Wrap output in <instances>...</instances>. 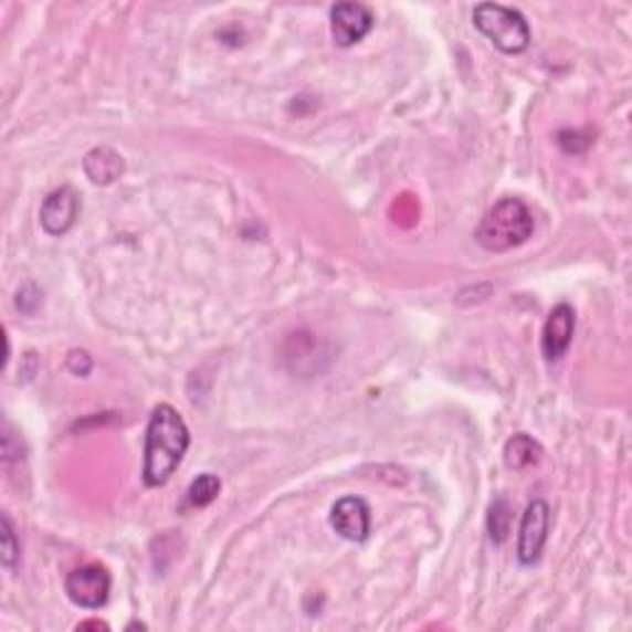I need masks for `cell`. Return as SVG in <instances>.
Segmentation results:
<instances>
[{
  "label": "cell",
  "instance_id": "7c38bea8",
  "mask_svg": "<svg viewBox=\"0 0 632 632\" xmlns=\"http://www.w3.org/2000/svg\"><path fill=\"white\" fill-rule=\"evenodd\" d=\"M509 526H512V504L504 497H499L489 507V516H487L489 539L494 544H504V541H507V536H509Z\"/></svg>",
  "mask_w": 632,
  "mask_h": 632
},
{
  "label": "cell",
  "instance_id": "8992f818",
  "mask_svg": "<svg viewBox=\"0 0 632 632\" xmlns=\"http://www.w3.org/2000/svg\"><path fill=\"white\" fill-rule=\"evenodd\" d=\"M82 200L75 193V188L62 186L57 191H52L45 200H42L40 208V225L48 235H65L70 233V228L77 223Z\"/></svg>",
  "mask_w": 632,
  "mask_h": 632
},
{
  "label": "cell",
  "instance_id": "8fae6325",
  "mask_svg": "<svg viewBox=\"0 0 632 632\" xmlns=\"http://www.w3.org/2000/svg\"><path fill=\"white\" fill-rule=\"evenodd\" d=\"M541 455H544V450L539 442L526 433L514 435L507 445H504V462H507L509 470H516V472L536 465V462L541 460Z\"/></svg>",
  "mask_w": 632,
  "mask_h": 632
},
{
  "label": "cell",
  "instance_id": "30bf717a",
  "mask_svg": "<svg viewBox=\"0 0 632 632\" xmlns=\"http://www.w3.org/2000/svg\"><path fill=\"white\" fill-rule=\"evenodd\" d=\"M84 173L92 183L109 186L124 173V158L109 146H99L84 156Z\"/></svg>",
  "mask_w": 632,
  "mask_h": 632
},
{
  "label": "cell",
  "instance_id": "52a82bcc",
  "mask_svg": "<svg viewBox=\"0 0 632 632\" xmlns=\"http://www.w3.org/2000/svg\"><path fill=\"white\" fill-rule=\"evenodd\" d=\"M331 35L336 45L351 48L356 42H361L373 30L376 18L371 8L364 3H336L331 8Z\"/></svg>",
  "mask_w": 632,
  "mask_h": 632
},
{
  "label": "cell",
  "instance_id": "3957f363",
  "mask_svg": "<svg viewBox=\"0 0 632 632\" xmlns=\"http://www.w3.org/2000/svg\"><path fill=\"white\" fill-rule=\"evenodd\" d=\"M474 28L492 40V45L502 50L504 55H519L531 42V30L524 13L509 6L499 3H480L472 13Z\"/></svg>",
  "mask_w": 632,
  "mask_h": 632
},
{
  "label": "cell",
  "instance_id": "5b68a950",
  "mask_svg": "<svg viewBox=\"0 0 632 632\" xmlns=\"http://www.w3.org/2000/svg\"><path fill=\"white\" fill-rule=\"evenodd\" d=\"M551 509L544 499H534L526 507L519 526V544H516V556L524 566H531L541 558V551L549 539Z\"/></svg>",
  "mask_w": 632,
  "mask_h": 632
},
{
  "label": "cell",
  "instance_id": "5bb4252c",
  "mask_svg": "<svg viewBox=\"0 0 632 632\" xmlns=\"http://www.w3.org/2000/svg\"><path fill=\"white\" fill-rule=\"evenodd\" d=\"M3 556H0V561H3L6 571H15V566L20 561V544L15 539V526L10 522V516L3 514Z\"/></svg>",
  "mask_w": 632,
  "mask_h": 632
},
{
  "label": "cell",
  "instance_id": "4fadbf2b",
  "mask_svg": "<svg viewBox=\"0 0 632 632\" xmlns=\"http://www.w3.org/2000/svg\"><path fill=\"white\" fill-rule=\"evenodd\" d=\"M220 494V480L215 474H200L198 480H193L191 487H188V504L191 507H208V504H213Z\"/></svg>",
  "mask_w": 632,
  "mask_h": 632
},
{
  "label": "cell",
  "instance_id": "277c9868",
  "mask_svg": "<svg viewBox=\"0 0 632 632\" xmlns=\"http://www.w3.org/2000/svg\"><path fill=\"white\" fill-rule=\"evenodd\" d=\"M65 591L75 605L84 610H99L107 605V600H109L112 576L104 566H97V563L82 566L67 576Z\"/></svg>",
  "mask_w": 632,
  "mask_h": 632
},
{
  "label": "cell",
  "instance_id": "9a60e30c",
  "mask_svg": "<svg viewBox=\"0 0 632 632\" xmlns=\"http://www.w3.org/2000/svg\"><path fill=\"white\" fill-rule=\"evenodd\" d=\"M67 368L75 376H87L92 371V356L87 351H70Z\"/></svg>",
  "mask_w": 632,
  "mask_h": 632
},
{
  "label": "cell",
  "instance_id": "9c48e42d",
  "mask_svg": "<svg viewBox=\"0 0 632 632\" xmlns=\"http://www.w3.org/2000/svg\"><path fill=\"white\" fill-rule=\"evenodd\" d=\"M576 331V312L568 304H558L551 309L549 319L544 324L541 334V351L546 361H558V358L566 356L568 346L573 341Z\"/></svg>",
  "mask_w": 632,
  "mask_h": 632
},
{
  "label": "cell",
  "instance_id": "7a4b0ae2",
  "mask_svg": "<svg viewBox=\"0 0 632 632\" xmlns=\"http://www.w3.org/2000/svg\"><path fill=\"white\" fill-rule=\"evenodd\" d=\"M534 233V215L519 198H502L477 228V242L489 252H507L524 245Z\"/></svg>",
  "mask_w": 632,
  "mask_h": 632
},
{
  "label": "cell",
  "instance_id": "6da1fadb",
  "mask_svg": "<svg viewBox=\"0 0 632 632\" xmlns=\"http://www.w3.org/2000/svg\"><path fill=\"white\" fill-rule=\"evenodd\" d=\"M188 447H191V433L181 413L168 403L156 405L144 442L141 477L146 487H164L183 462Z\"/></svg>",
  "mask_w": 632,
  "mask_h": 632
},
{
  "label": "cell",
  "instance_id": "ba28073f",
  "mask_svg": "<svg viewBox=\"0 0 632 632\" xmlns=\"http://www.w3.org/2000/svg\"><path fill=\"white\" fill-rule=\"evenodd\" d=\"M331 529L346 541L364 544L371 534V509L361 497H344L331 507Z\"/></svg>",
  "mask_w": 632,
  "mask_h": 632
}]
</instances>
